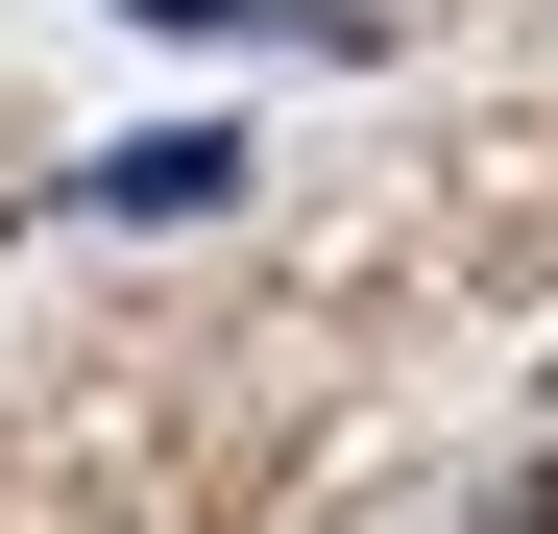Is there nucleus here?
<instances>
[{"label": "nucleus", "mask_w": 558, "mask_h": 534, "mask_svg": "<svg viewBox=\"0 0 558 534\" xmlns=\"http://www.w3.org/2000/svg\"><path fill=\"white\" fill-rule=\"evenodd\" d=\"M219 195H243V122H146L98 170V219H219Z\"/></svg>", "instance_id": "nucleus-1"}, {"label": "nucleus", "mask_w": 558, "mask_h": 534, "mask_svg": "<svg viewBox=\"0 0 558 534\" xmlns=\"http://www.w3.org/2000/svg\"><path fill=\"white\" fill-rule=\"evenodd\" d=\"M510 534H558V510H510Z\"/></svg>", "instance_id": "nucleus-2"}]
</instances>
